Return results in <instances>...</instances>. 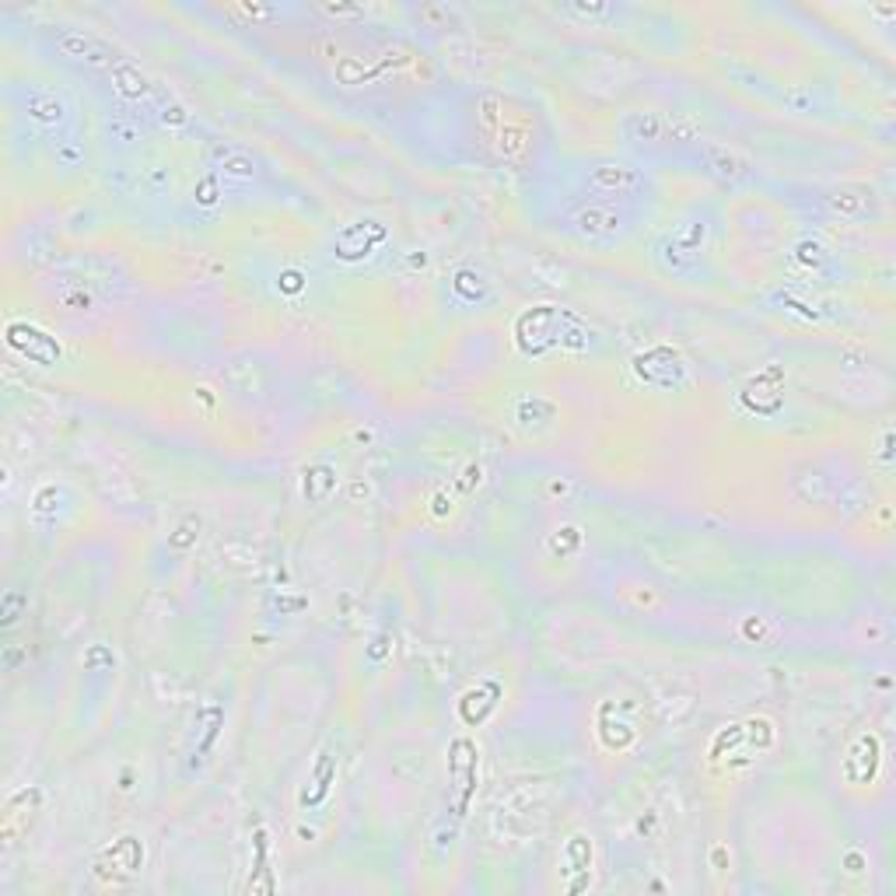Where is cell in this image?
<instances>
[{
  "mask_svg": "<svg viewBox=\"0 0 896 896\" xmlns=\"http://www.w3.org/2000/svg\"><path fill=\"white\" fill-rule=\"evenodd\" d=\"M53 46L60 57L81 60V63H88V68H106V63L116 60V53L106 43H98L95 36H81V32H57Z\"/></svg>",
  "mask_w": 896,
  "mask_h": 896,
  "instance_id": "obj_1",
  "label": "cell"
}]
</instances>
